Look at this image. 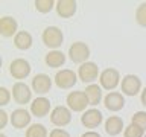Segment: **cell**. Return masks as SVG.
<instances>
[{
  "label": "cell",
  "instance_id": "6da1fadb",
  "mask_svg": "<svg viewBox=\"0 0 146 137\" xmlns=\"http://www.w3.org/2000/svg\"><path fill=\"white\" fill-rule=\"evenodd\" d=\"M41 40H43L44 46H47L49 49L56 50L59 46L62 44L64 35H62V31L59 29L58 26H49V27H46V29L43 31Z\"/></svg>",
  "mask_w": 146,
  "mask_h": 137
},
{
  "label": "cell",
  "instance_id": "7a4b0ae2",
  "mask_svg": "<svg viewBox=\"0 0 146 137\" xmlns=\"http://www.w3.org/2000/svg\"><path fill=\"white\" fill-rule=\"evenodd\" d=\"M100 75H99V67L96 63H91V61H87L84 64H81L79 68H78V78L85 82V84H93V82L98 79Z\"/></svg>",
  "mask_w": 146,
  "mask_h": 137
},
{
  "label": "cell",
  "instance_id": "3957f363",
  "mask_svg": "<svg viewBox=\"0 0 146 137\" xmlns=\"http://www.w3.org/2000/svg\"><path fill=\"white\" fill-rule=\"evenodd\" d=\"M87 105H90L85 91H70L67 96V107L75 113L87 111Z\"/></svg>",
  "mask_w": 146,
  "mask_h": 137
},
{
  "label": "cell",
  "instance_id": "277c9868",
  "mask_svg": "<svg viewBox=\"0 0 146 137\" xmlns=\"http://www.w3.org/2000/svg\"><path fill=\"white\" fill-rule=\"evenodd\" d=\"M99 82H100V87L105 90H114L116 87L119 85L120 82V73L116 68L110 67V68H105V70L100 72V76H99Z\"/></svg>",
  "mask_w": 146,
  "mask_h": 137
},
{
  "label": "cell",
  "instance_id": "5b68a950",
  "mask_svg": "<svg viewBox=\"0 0 146 137\" xmlns=\"http://www.w3.org/2000/svg\"><path fill=\"white\" fill-rule=\"evenodd\" d=\"M68 57H70L73 63L84 64V63H87V59L90 57V47L85 43H82V41H76L68 49Z\"/></svg>",
  "mask_w": 146,
  "mask_h": 137
},
{
  "label": "cell",
  "instance_id": "8992f818",
  "mask_svg": "<svg viewBox=\"0 0 146 137\" xmlns=\"http://www.w3.org/2000/svg\"><path fill=\"white\" fill-rule=\"evenodd\" d=\"M50 122L55 126H66L72 122V110L64 105H58L50 111Z\"/></svg>",
  "mask_w": 146,
  "mask_h": 137
},
{
  "label": "cell",
  "instance_id": "52a82bcc",
  "mask_svg": "<svg viewBox=\"0 0 146 137\" xmlns=\"http://www.w3.org/2000/svg\"><path fill=\"white\" fill-rule=\"evenodd\" d=\"M76 81H78V75L73 70H70V68L58 70L56 75H55V84L62 90H68L72 87H75Z\"/></svg>",
  "mask_w": 146,
  "mask_h": 137
},
{
  "label": "cell",
  "instance_id": "ba28073f",
  "mask_svg": "<svg viewBox=\"0 0 146 137\" xmlns=\"http://www.w3.org/2000/svg\"><path fill=\"white\" fill-rule=\"evenodd\" d=\"M31 64L23 58H15L9 64V73L14 79H25L31 75Z\"/></svg>",
  "mask_w": 146,
  "mask_h": 137
},
{
  "label": "cell",
  "instance_id": "9c48e42d",
  "mask_svg": "<svg viewBox=\"0 0 146 137\" xmlns=\"http://www.w3.org/2000/svg\"><path fill=\"white\" fill-rule=\"evenodd\" d=\"M120 88L123 91V94L135 96L141 90V81L137 75H126L123 76V79L120 82Z\"/></svg>",
  "mask_w": 146,
  "mask_h": 137
},
{
  "label": "cell",
  "instance_id": "30bf717a",
  "mask_svg": "<svg viewBox=\"0 0 146 137\" xmlns=\"http://www.w3.org/2000/svg\"><path fill=\"white\" fill-rule=\"evenodd\" d=\"M12 98L20 105L29 104L31 99H32V91L25 82H15L12 87Z\"/></svg>",
  "mask_w": 146,
  "mask_h": 137
},
{
  "label": "cell",
  "instance_id": "8fae6325",
  "mask_svg": "<svg viewBox=\"0 0 146 137\" xmlns=\"http://www.w3.org/2000/svg\"><path fill=\"white\" fill-rule=\"evenodd\" d=\"M50 88H52L50 76H47L46 73H38V75L34 76V79H32V90L36 94H46L50 91Z\"/></svg>",
  "mask_w": 146,
  "mask_h": 137
},
{
  "label": "cell",
  "instance_id": "7c38bea8",
  "mask_svg": "<svg viewBox=\"0 0 146 137\" xmlns=\"http://www.w3.org/2000/svg\"><path fill=\"white\" fill-rule=\"evenodd\" d=\"M102 120H104L102 113H100L99 110H96V108L87 110V111H84L82 116H81V122L85 128H96V126H99L100 123H102Z\"/></svg>",
  "mask_w": 146,
  "mask_h": 137
},
{
  "label": "cell",
  "instance_id": "4fadbf2b",
  "mask_svg": "<svg viewBox=\"0 0 146 137\" xmlns=\"http://www.w3.org/2000/svg\"><path fill=\"white\" fill-rule=\"evenodd\" d=\"M31 113L25 108H17L11 113V123L14 128L17 130H21V128H26L31 123Z\"/></svg>",
  "mask_w": 146,
  "mask_h": 137
},
{
  "label": "cell",
  "instance_id": "5bb4252c",
  "mask_svg": "<svg viewBox=\"0 0 146 137\" xmlns=\"http://www.w3.org/2000/svg\"><path fill=\"white\" fill-rule=\"evenodd\" d=\"M104 105L110 111H120L125 105V99L123 94L119 91H110V93L104 98Z\"/></svg>",
  "mask_w": 146,
  "mask_h": 137
},
{
  "label": "cell",
  "instance_id": "9a60e30c",
  "mask_svg": "<svg viewBox=\"0 0 146 137\" xmlns=\"http://www.w3.org/2000/svg\"><path fill=\"white\" fill-rule=\"evenodd\" d=\"M50 111V100L47 98H44V96H40V98H36L32 100L31 104V113L34 114L36 117H44L47 116Z\"/></svg>",
  "mask_w": 146,
  "mask_h": 137
},
{
  "label": "cell",
  "instance_id": "2e32d148",
  "mask_svg": "<svg viewBox=\"0 0 146 137\" xmlns=\"http://www.w3.org/2000/svg\"><path fill=\"white\" fill-rule=\"evenodd\" d=\"M0 34H2L3 38H11V37H15L17 32V20L9 15H5L0 18Z\"/></svg>",
  "mask_w": 146,
  "mask_h": 137
},
{
  "label": "cell",
  "instance_id": "e0dca14e",
  "mask_svg": "<svg viewBox=\"0 0 146 137\" xmlns=\"http://www.w3.org/2000/svg\"><path fill=\"white\" fill-rule=\"evenodd\" d=\"M78 3L75 0H58L56 2V14L61 18H70L75 15Z\"/></svg>",
  "mask_w": 146,
  "mask_h": 137
},
{
  "label": "cell",
  "instance_id": "ac0fdd59",
  "mask_svg": "<svg viewBox=\"0 0 146 137\" xmlns=\"http://www.w3.org/2000/svg\"><path fill=\"white\" fill-rule=\"evenodd\" d=\"M105 131L108 136H119L123 131V120L119 116H110L105 120Z\"/></svg>",
  "mask_w": 146,
  "mask_h": 137
},
{
  "label": "cell",
  "instance_id": "d6986e66",
  "mask_svg": "<svg viewBox=\"0 0 146 137\" xmlns=\"http://www.w3.org/2000/svg\"><path fill=\"white\" fill-rule=\"evenodd\" d=\"M44 61L49 67L58 68V67L64 66V63H66V55H64L61 50H50V52L46 55Z\"/></svg>",
  "mask_w": 146,
  "mask_h": 137
},
{
  "label": "cell",
  "instance_id": "ffe728a7",
  "mask_svg": "<svg viewBox=\"0 0 146 137\" xmlns=\"http://www.w3.org/2000/svg\"><path fill=\"white\" fill-rule=\"evenodd\" d=\"M14 46L20 50H27L32 46V35L26 31H20L14 37Z\"/></svg>",
  "mask_w": 146,
  "mask_h": 137
},
{
  "label": "cell",
  "instance_id": "44dd1931",
  "mask_svg": "<svg viewBox=\"0 0 146 137\" xmlns=\"http://www.w3.org/2000/svg\"><path fill=\"white\" fill-rule=\"evenodd\" d=\"M87 98H88L90 105H98L102 100V87H99L98 84H90L87 85V88L84 90Z\"/></svg>",
  "mask_w": 146,
  "mask_h": 137
},
{
  "label": "cell",
  "instance_id": "7402d4cb",
  "mask_svg": "<svg viewBox=\"0 0 146 137\" xmlns=\"http://www.w3.org/2000/svg\"><path fill=\"white\" fill-rule=\"evenodd\" d=\"M47 130L41 123H32L26 130V137H47Z\"/></svg>",
  "mask_w": 146,
  "mask_h": 137
},
{
  "label": "cell",
  "instance_id": "603a6c76",
  "mask_svg": "<svg viewBox=\"0 0 146 137\" xmlns=\"http://www.w3.org/2000/svg\"><path fill=\"white\" fill-rule=\"evenodd\" d=\"M53 8H56V2L53 0H35V9L41 14H47Z\"/></svg>",
  "mask_w": 146,
  "mask_h": 137
},
{
  "label": "cell",
  "instance_id": "cb8c5ba5",
  "mask_svg": "<svg viewBox=\"0 0 146 137\" xmlns=\"http://www.w3.org/2000/svg\"><path fill=\"white\" fill-rule=\"evenodd\" d=\"M123 136L125 137H145V130L134 125V123H129L125 128V131H123Z\"/></svg>",
  "mask_w": 146,
  "mask_h": 137
},
{
  "label": "cell",
  "instance_id": "d4e9b609",
  "mask_svg": "<svg viewBox=\"0 0 146 137\" xmlns=\"http://www.w3.org/2000/svg\"><path fill=\"white\" fill-rule=\"evenodd\" d=\"M135 20L140 26L146 27V2L140 3L135 9Z\"/></svg>",
  "mask_w": 146,
  "mask_h": 137
},
{
  "label": "cell",
  "instance_id": "484cf974",
  "mask_svg": "<svg viewBox=\"0 0 146 137\" xmlns=\"http://www.w3.org/2000/svg\"><path fill=\"white\" fill-rule=\"evenodd\" d=\"M131 123H134V125L146 130V111H137V113H134V114H132V117H131Z\"/></svg>",
  "mask_w": 146,
  "mask_h": 137
},
{
  "label": "cell",
  "instance_id": "4316f807",
  "mask_svg": "<svg viewBox=\"0 0 146 137\" xmlns=\"http://www.w3.org/2000/svg\"><path fill=\"white\" fill-rule=\"evenodd\" d=\"M11 94H12V91H9L6 87H0V105H2V107H5V105L9 104Z\"/></svg>",
  "mask_w": 146,
  "mask_h": 137
},
{
  "label": "cell",
  "instance_id": "83f0119b",
  "mask_svg": "<svg viewBox=\"0 0 146 137\" xmlns=\"http://www.w3.org/2000/svg\"><path fill=\"white\" fill-rule=\"evenodd\" d=\"M49 137H70V134L66 130H62V128H55V130L50 131Z\"/></svg>",
  "mask_w": 146,
  "mask_h": 137
},
{
  "label": "cell",
  "instance_id": "f1b7e54d",
  "mask_svg": "<svg viewBox=\"0 0 146 137\" xmlns=\"http://www.w3.org/2000/svg\"><path fill=\"white\" fill-rule=\"evenodd\" d=\"M8 119H11V116H8V113L5 111V110H2V111H0V128H3L8 125Z\"/></svg>",
  "mask_w": 146,
  "mask_h": 137
},
{
  "label": "cell",
  "instance_id": "f546056e",
  "mask_svg": "<svg viewBox=\"0 0 146 137\" xmlns=\"http://www.w3.org/2000/svg\"><path fill=\"white\" fill-rule=\"evenodd\" d=\"M81 137H100V134L96 132V131H85Z\"/></svg>",
  "mask_w": 146,
  "mask_h": 137
},
{
  "label": "cell",
  "instance_id": "4dcf8cb0",
  "mask_svg": "<svg viewBox=\"0 0 146 137\" xmlns=\"http://www.w3.org/2000/svg\"><path fill=\"white\" fill-rule=\"evenodd\" d=\"M140 100H141V105L146 108V87L143 88V91H141V94H140Z\"/></svg>",
  "mask_w": 146,
  "mask_h": 137
},
{
  "label": "cell",
  "instance_id": "1f68e13d",
  "mask_svg": "<svg viewBox=\"0 0 146 137\" xmlns=\"http://www.w3.org/2000/svg\"><path fill=\"white\" fill-rule=\"evenodd\" d=\"M0 137H6V136H5V134H0Z\"/></svg>",
  "mask_w": 146,
  "mask_h": 137
},
{
  "label": "cell",
  "instance_id": "d6a6232c",
  "mask_svg": "<svg viewBox=\"0 0 146 137\" xmlns=\"http://www.w3.org/2000/svg\"><path fill=\"white\" fill-rule=\"evenodd\" d=\"M145 137H146V134H145Z\"/></svg>",
  "mask_w": 146,
  "mask_h": 137
}]
</instances>
